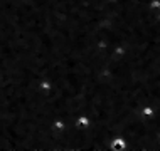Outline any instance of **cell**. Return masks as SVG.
Listing matches in <instances>:
<instances>
[{"label": "cell", "mask_w": 160, "mask_h": 151, "mask_svg": "<svg viewBox=\"0 0 160 151\" xmlns=\"http://www.w3.org/2000/svg\"><path fill=\"white\" fill-rule=\"evenodd\" d=\"M125 148V141L123 139H115L111 144V149H123Z\"/></svg>", "instance_id": "obj_1"}, {"label": "cell", "mask_w": 160, "mask_h": 151, "mask_svg": "<svg viewBox=\"0 0 160 151\" xmlns=\"http://www.w3.org/2000/svg\"><path fill=\"white\" fill-rule=\"evenodd\" d=\"M78 126L86 128V126H88V118H79V119H78Z\"/></svg>", "instance_id": "obj_2"}]
</instances>
